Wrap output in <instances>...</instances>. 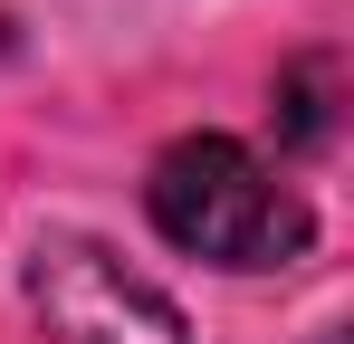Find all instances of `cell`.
Wrapping results in <instances>:
<instances>
[{"instance_id": "obj_1", "label": "cell", "mask_w": 354, "mask_h": 344, "mask_svg": "<svg viewBox=\"0 0 354 344\" xmlns=\"http://www.w3.org/2000/svg\"><path fill=\"white\" fill-rule=\"evenodd\" d=\"M144 201H153V229L192 258H211V268H288L316 229L306 201L230 134H182L153 163Z\"/></svg>"}, {"instance_id": "obj_3", "label": "cell", "mask_w": 354, "mask_h": 344, "mask_svg": "<svg viewBox=\"0 0 354 344\" xmlns=\"http://www.w3.org/2000/svg\"><path fill=\"white\" fill-rule=\"evenodd\" d=\"M335 57H297L288 77H278V106H288V144H326V124H335Z\"/></svg>"}, {"instance_id": "obj_4", "label": "cell", "mask_w": 354, "mask_h": 344, "mask_svg": "<svg viewBox=\"0 0 354 344\" xmlns=\"http://www.w3.org/2000/svg\"><path fill=\"white\" fill-rule=\"evenodd\" d=\"M326 344H345V335H326Z\"/></svg>"}, {"instance_id": "obj_2", "label": "cell", "mask_w": 354, "mask_h": 344, "mask_svg": "<svg viewBox=\"0 0 354 344\" xmlns=\"http://www.w3.org/2000/svg\"><path fill=\"white\" fill-rule=\"evenodd\" d=\"M29 306L58 344H182V316L163 287H144L115 249L96 239H39L29 258Z\"/></svg>"}]
</instances>
